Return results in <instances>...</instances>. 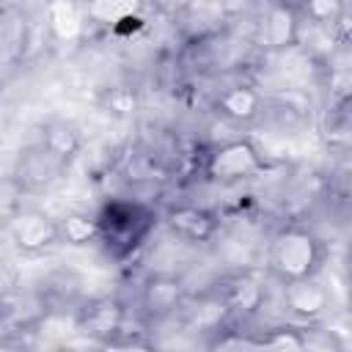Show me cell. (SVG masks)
<instances>
[{"mask_svg": "<svg viewBox=\"0 0 352 352\" xmlns=\"http://www.w3.org/2000/svg\"><path fill=\"white\" fill-rule=\"evenodd\" d=\"M327 248L324 239L305 223L280 226L267 245V272L283 286L294 280L319 278Z\"/></svg>", "mask_w": 352, "mask_h": 352, "instance_id": "6da1fadb", "label": "cell"}, {"mask_svg": "<svg viewBox=\"0 0 352 352\" xmlns=\"http://www.w3.org/2000/svg\"><path fill=\"white\" fill-rule=\"evenodd\" d=\"M157 220L160 214L154 206L132 198H113L96 214L99 245L110 258L124 261L146 245V239L157 228Z\"/></svg>", "mask_w": 352, "mask_h": 352, "instance_id": "7a4b0ae2", "label": "cell"}, {"mask_svg": "<svg viewBox=\"0 0 352 352\" xmlns=\"http://www.w3.org/2000/svg\"><path fill=\"white\" fill-rule=\"evenodd\" d=\"M270 168L267 157L250 138H231L206 148L201 173L214 184H239L261 176Z\"/></svg>", "mask_w": 352, "mask_h": 352, "instance_id": "3957f363", "label": "cell"}, {"mask_svg": "<svg viewBox=\"0 0 352 352\" xmlns=\"http://www.w3.org/2000/svg\"><path fill=\"white\" fill-rule=\"evenodd\" d=\"M302 41V19L297 6L272 3L253 25V44L264 52H286Z\"/></svg>", "mask_w": 352, "mask_h": 352, "instance_id": "277c9868", "label": "cell"}, {"mask_svg": "<svg viewBox=\"0 0 352 352\" xmlns=\"http://www.w3.org/2000/svg\"><path fill=\"white\" fill-rule=\"evenodd\" d=\"M8 236L16 250L28 256H38L60 245V231H58V217L47 214L44 209L25 206L16 209L8 217Z\"/></svg>", "mask_w": 352, "mask_h": 352, "instance_id": "5b68a950", "label": "cell"}, {"mask_svg": "<svg viewBox=\"0 0 352 352\" xmlns=\"http://www.w3.org/2000/svg\"><path fill=\"white\" fill-rule=\"evenodd\" d=\"M77 327L82 330V336H88L99 346L121 341V338H143V336L126 333V308L116 297L88 300L77 314Z\"/></svg>", "mask_w": 352, "mask_h": 352, "instance_id": "8992f818", "label": "cell"}, {"mask_svg": "<svg viewBox=\"0 0 352 352\" xmlns=\"http://www.w3.org/2000/svg\"><path fill=\"white\" fill-rule=\"evenodd\" d=\"M66 168H69L66 162L52 157L36 140L25 151H19V157L14 162V170H11V179H14V187L19 192H44L66 173Z\"/></svg>", "mask_w": 352, "mask_h": 352, "instance_id": "52a82bcc", "label": "cell"}, {"mask_svg": "<svg viewBox=\"0 0 352 352\" xmlns=\"http://www.w3.org/2000/svg\"><path fill=\"white\" fill-rule=\"evenodd\" d=\"M162 223L176 239L190 242V245L212 242L217 236V231H220L217 212H212L206 206H198V204H176V206H170L162 214Z\"/></svg>", "mask_w": 352, "mask_h": 352, "instance_id": "ba28073f", "label": "cell"}, {"mask_svg": "<svg viewBox=\"0 0 352 352\" xmlns=\"http://www.w3.org/2000/svg\"><path fill=\"white\" fill-rule=\"evenodd\" d=\"M187 300V286L173 272H154L140 286V311L148 319H165L176 314Z\"/></svg>", "mask_w": 352, "mask_h": 352, "instance_id": "9c48e42d", "label": "cell"}, {"mask_svg": "<svg viewBox=\"0 0 352 352\" xmlns=\"http://www.w3.org/2000/svg\"><path fill=\"white\" fill-rule=\"evenodd\" d=\"M280 302L294 319L305 324H316L330 311V292L327 286L319 283V278L294 280L280 286Z\"/></svg>", "mask_w": 352, "mask_h": 352, "instance_id": "30bf717a", "label": "cell"}, {"mask_svg": "<svg viewBox=\"0 0 352 352\" xmlns=\"http://www.w3.org/2000/svg\"><path fill=\"white\" fill-rule=\"evenodd\" d=\"M214 110L231 124H253L264 116L267 99L264 94L250 82H231L214 96Z\"/></svg>", "mask_w": 352, "mask_h": 352, "instance_id": "8fae6325", "label": "cell"}, {"mask_svg": "<svg viewBox=\"0 0 352 352\" xmlns=\"http://www.w3.org/2000/svg\"><path fill=\"white\" fill-rule=\"evenodd\" d=\"M214 300L223 305L226 314H256L264 302V286L253 275L236 272L220 283Z\"/></svg>", "mask_w": 352, "mask_h": 352, "instance_id": "7c38bea8", "label": "cell"}, {"mask_svg": "<svg viewBox=\"0 0 352 352\" xmlns=\"http://www.w3.org/2000/svg\"><path fill=\"white\" fill-rule=\"evenodd\" d=\"M118 170L132 184H151L168 176L165 160L154 148H146V146H132L126 154H121Z\"/></svg>", "mask_w": 352, "mask_h": 352, "instance_id": "4fadbf2b", "label": "cell"}, {"mask_svg": "<svg viewBox=\"0 0 352 352\" xmlns=\"http://www.w3.org/2000/svg\"><path fill=\"white\" fill-rule=\"evenodd\" d=\"M38 143L52 157H58L60 162L72 165V160L82 148V135H80V129L72 121H66V118H50V121H44V126L38 132Z\"/></svg>", "mask_w": 352, "mask_h": 352, "instance_id": "5bb4252c", "label": "cell"}, {"mask_svg": "<svg viewBox=\"0 0 352 352\" xmlns=\"http://www.w3.org/2000/svg\"><path fill=\"white\" fill-rule=\"evenodd\" d=\"M58 231H60V245L82 248V245L99 242L96 214H88V212H69V214L58 217Z\"/></svg>", "mask_w": 352, "mask_h": 352, "instance_id": "9a60e30c", "label": "cell"}, {"mask_svg": "<svg viewBox=\"0 0 352 352\" xmlns=\"http://www.w3.org/2000/svg\"><path fill=\"white\" fill-rule=\"evenodd\" d=\"M85 8L72 6V3H55L50 6V25L60 38H74L85 28Z\"/></svg>", "mask_w": 352, "mask_h": 352, "instance_id": "2e32d148", "label": "cell"}, {"mask_svg": "<svg viewBox=\"0 0 352 352\" xmlns=\"http://www.w3.org/2000/svg\"><path fill=\"white\" fill-rule=\"evenodd\" d=\"M261 352H302L300 327H272L256 338H250Z\"/></svg>", "mask_w": 352, "mask_h": 352, "instance_id": "e0dca14e", "label": "cell"}, {"mask_svg": "<svg viewBox=\"0 0 352 352\" xmlns=\"http://www.w3.org/2000/svg\"><path fill=\"white\" fill-rule=\"evenodd\" d=\"M300 338H302V352H344L338 336L333 330H322L316 324L300 327Z\"/></svg>", "mask_w": 352, "mask_h": 352, "instance_id": "ac0fdd59", "label": "cell"}, {"mask_svg": "<svg viewBox=\"0 0 352 352\" xmlns=\"http://www.w3.org/2000/svg\"><path fill=\"white\" fill-rule=\"evenodd\" d=\"M135 102L138 99H135V94L129 88H113L110 96H107V107L113 113H118V116H129L135 110Z\"/></svg>", "mask_w": 352, "mask_h": 352, "instance_id": "d6986e66", "label": "cell"}, {"mask_svg": "<svg viewBox=\"0 0 352 352\" xmlns=\"http://www.w3.org/2000/svg\"><path fill=\"white\" fill-rule=\"evenodd\" d=\"M63 352H102V346H99V344L91 346V349H88V346H69V349H63Z\"/></svg>", "mask_w": 352, "mask_h": 352, "instance_id": "ffe728a7", "label": "cell"}, {"mask_svg": "<svg viewBox=\"0 0 352 352\" xmlns=\"http://www.w3.org/2000/svg\"><path fill=\"white\" fill-rule=\"evenodd\" d=\"M239 352H261V349H258V346H256L253 341H242V346H239Z\"/></svg>", "mask_w": 352, "mask_h": 352, "instance_id": "44dd1931", "label": "cell"}, {"mask_svg": "<svg viewBox=\"0 0 352 352\" xmlns=\"http://www.w3.org/2000/svg\"><path fill=\"white\" fill-rule=\"evenodd\" d=\"M154 352H157V349H154Z\"/></svg>", "mask_w": 352, "mask_h": 352, "instance_id": "7402d4cb", "label": "cell"}]
</instances>
